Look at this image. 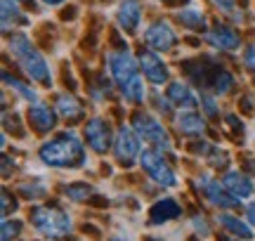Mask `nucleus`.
I'll use <instances>...</instances> for the list:
<instances>
[{"instance_id":"1","label":"nucleus","mask_w":255,"mask_h":241,"mask_svg":"<svg viewBox=\"0 0 255 241\" xmlns=\"http://www.w3.org/2000/svg\"><path fill=\"white\" fill-rule=\"evenodd\" d=\"M107 66H109L114 83L121 88V93H123L128 102L137 104L144 100V78L139 76V64L130 52H126V50L109 52L107 55Z\"/></svg>"},{"instance_id":"2","label":"nucleus","mask_w":255,"mask_h":241,"mask_svg":"<svg viewBox=\"0 0 255 241\" xmlns=\"http://www.w3.org/2000/svg\"><path fill=\"white\" fill-rule=\"evenodd\" d=\"M7 50L36 83H50V78H52L50 64L45 62V57L31 45V40L24 33H12L7 38Z\"/></svg>"},{"instance_id":"3","label":"nucleus","mask_w":255,"mask_h":241,"mask_svg":"<svg viewBox=\"0 0 255 241\" xmlns=\"http://www.w3.org/2000/svg\"><path fill=\"white\" fill-rule=\"evenodd\" d=\"M38 156L47 166H78L83 161V144L73 132H69L52 142H45L38 151Z\"/></svg>"},{"instance_id":"4","label":"nucleus","mask_w":255,"mask_h":241,"mask_svg":"<svg viewBox=\"0 0 255 241\" xmlns=\"http://www.w3.org/2000/svg\"><path fill=\"white\" fill-rule=\"evenodd\" d=\"M31 223H33L38 232L45 234V237H64L71 230V218L62 213L59 208H50V206L36 208L31 213Z\"/></svg>"},{"instance_id":"5","label":"nucleus","mask_w":255,"mask_h":241,"mask_svg":"<svg viewBox=\"0 0 255 241\" xmlns=\"http://www.w3.org/2000/svg\"><path fill=\"white\" fill-rule=\"evenodd\" d=\"M139 166H142V170L154 180L156 185H161V187L177 185V177H175L173 168L168 166L163 161V156H161L158 151H154V149H144V151L139 154Z\"/></svg>"},{"instance_id":"6","label":"nucleus","mask_w":255,"mask_h":241,"mask_svg":"<svg viewBox=\"0 0 255 241\" xmlns=\"http://www.w3.org/2000/svg\"><path fill=\"white\" fill-rule=\"evenodd\" d=\"M135 132L139 135V139L149 142V144L154 149H158V151H170V147H173L170 135L165 132V128L161 125V120H156L154 116L139 114L135 119Z\"/></svg>"},{"instance_id":"7","label":"nucleus","mask_w":255,"mask_h":241,"mask_svg":"<svg viewBox=\"0 0 255 241\" xmlns=\"http://www.w3.org/2000/svg\"><path fill=\"white\" fill-rule=\"evenodd\" d=\"M114 151H116L119 161H126V163H130L132 158H139V154H142L139 135L132 128L121 125L119 132H116V139H114Z\"/></svg>"},{"instance_id":"8","label":"nucleus","mask_w":255,"mask_h":241,"mask_svg":"<svg viewBox=\"0 0 255 241\" xmlns=\"http://www.w3.org/2000/svg\"><path fill=\"white\" fill-rule=\"evenodd\" d=\"M196 185H199V189L206 194V199H208L213 206H220V208H229V206L237 204V199H229V192L225 189V187H220V182L215 180V177L210 175H201L199 180H196Z\"/></svg>"},{"instance_id":"9","label":"nucleus","mask_w":255,"mask_h":241,"mask_svg":"<svg viewBox=\"0 0 255 241\" xmlns=\"http://www.w3.org/2000/svg\"><path fill=\"white\" fill-rule=\"evenodd\" d=\"M175 31L165 21H156L144 31V40L151 50H170L175 45Z\"/></svg>"},{"instance_id":"10","label":"nucleus","mask_w":255,"mask_h":241,"mask_svg":"<svg viewBox=\"0 0 255 241\" xmlns=\"http://www.w3.org/2000/svg\"><path fill=\"white\" fill-rule=\"evenodd\" d=\"M137 62H139V69L144 71V78L149 81V83L163 85L165 81H168V69H165V64L158 59V55H154L151 50L142 52Z\"/></svg>"},{"instance_id":"11","label":"nucleus","mask_w":255,"mask_h":241,"mask_svg":"<svg viewBox=\"0 0 255 241\" xmlns=\"http://www.w3.org/2000/svg\"><path fill=\"white\" fill-rule=\"evenodd\" d=\"M85 137H88V144H90L95 151H100V154H104L111 144L109 125L102 119H92L90 123L85 125Z\"/></svg>"},{"instance_id":"12","label":"nucleus","mask_w":255,"mask_h":241,"mask_svg":"<svg viewBox=\"0 0 255 241\" xmlns=\"http://www.w3.org/2000/svg\"><path fill=\"white\" fill-rule=\"evenodd\" d=\"M139 17H142V7H139V0H121L119 9H116V21L119 26L128 33H132L139 26Z\"/></svg>"},{"instance_id":"13","label":"nucleus","mask_w":255,"mask_h":241,"mask_svg":"<svg viewBox=\"0 0 255 241\" xmlns=\"http://www.w3.org/2000/svg\"><path fill=\"white\" fill-rule=\"evenodd\" d=\"M222 187H225V189H227L237 201H244V199H248V196L253 194V185H251V180H248L246 175L237 173V170H229L227 175L222 177Z\"/></svg>"},{"instance_id":"14","label":"nucleus","mask_w":255,"mask_h":241,"mask_svg":"<svg viewBox=\"0 0 255 241\" xmlns=\"http://www.w3.org/2000/svg\"><path fill=\"white\" fill-rule=\"evenodd\" d=\"M168 102L177 104V107H182V109H194V107L199 104V97H196V93H194L187 83L175 81V83L168 85Z\"/></svg>"},{"instance_id":"15","label":"nucleus","mask_w":255,"mask_h":241,"mask_svg":"<svg viewBox=\"0 0 255 241\" xmlns=\"http://www.w3.org/2000/svg\"><path fill=\"white\" fill-rule=\"evenodd\" d=\"M28 119H31V123H33L38 130H43V132H45V130H52L57 123L55 112L43 102H33L28 107Z\"/></svg>"},{"instance_id":"16","label":"nucleus","mask_w":255,"mask_h":241,"mask_svg":"<svg viewBox=\"0 0 255 241\" xmlns=\"http://www.w3.org/2000/svg\"><path fill=\"white\" fill-rule=\"evenodd\" d=\"M208 43L218 50H237L239 47V36L227 26H215L213 31H208Z\"/></svg>"},{"instance_id":"17","label":"nucleus","mask_w":255,"mask_h":241,"mask_svg":"<svg viewBox=\"0 0 255 241\" xmlns=\"http://www.w3.org/2000/svg\"><path fill=\"white\" fill-rule=\"evenodd\" d=\"M218 223L227 230V232H232L234 237H239V239H253L255 234L253 230L248 227L244 220H239L237 215H229V213H220L218 215Z\"/></svg>"},{"instance_id":"18","label":"nucleus","mask_w":255,"mask_h":241,"mask_svg":"<svg viewBox=\"0 0 255 241\" xmlns=\"http://www.w3.org/2000/svg\"><path fill=\"white\" fill-rule=\"evenodd\" d=\"M177 128L184 135H201V132H206V123H203V119H201L199 114L187 109V112H182L177 116Z\"/></svg>"},{"instance_id":"19","label":"nucleus","mask_w":255,"mask_h":241,"mask_svg":"<svg viewBox=\"0 0 255 241\" xmlns=\"http://www.w3.org/2000/svg\"><path fill=\"white\" fill-rule=\"evenodd\" d=\"M177 19L182 21V26L191 28V31H201V28H206V17H203V12H201L199 7H194V5L180 9V12H177Z\"/></svg>"},{"instance_id":"20","label":"nucleus","mask_w":255,"mask_h":241,"mask_svg":"<svg viewBox=\"0 0 255 241\" xmlns=\"http://www.w3.org/2000/svg\"><path fill=\"white\" fill-rule=\"evenodd\" d=\"M57 112L62 114L64 119H78L81 116V102L76 100V97H71V95H59L57 97Z\"/></svg>"},{"instance_id":"21","label":"nucleus","mask_w":255,"mask_h":241,"mask_svg":"<svg viewBox=\"0 0 255 241\" xmlns=\"http://www.w3.org/2000/svg\"><path fill=\"white\" fill-rule=\"evenodd\" d=\"M175 215H180V208L175 206V201L165 199V201H158V204L151 208V220L154 223H161V220H170Z\"/></svg>"},{"instance_id":"22","label":"nucleus","mask_w":255,"mask_h":241,"mask_svg":"<svg viewBox=\"0 0 255 241\" xmlns=\"http://www.w3.org/2000/svg\"><path fill=\"white\" fill-rule=\"evenodd\" d=\"M17 21H24V14L14 0H2V28L7 31L9 24L14 26Z\"/></svg>"},{"instance_id":"23","label":"nucleus","mask_w":255,"mask_h":241,"mask_svg":"<svg viewBox=\"0 0 255 241\" xmlns=\"http://www.w3.org/2000/svg\"><path fill=\"white\" fill-rule=\"evenodd\" d=\"M2 81H5V83H7L9 88H12V90H17V93L21 95L24 100H28V102H38L36 90H31V88H28V85H24L21 81H17V78H12L9 74H2Z\"/></svg>"},{"instance_id":"24","label":"nucleus","mask_w":255,"mask_h":241,"mask_svg":"<svg viewBox=\"0 0 255 241\" xmlns=\"http://www.w3.org/2000/svg\"><path fill=\"white\" fill-rule=\"evenodd\" d=\"M232 85H234L232 74H227V71H220V74H215V83H213V88H215V93H218V95L229 93V90H232Z\"/></svg>"},{"instance_id":"25","label":"nucleus","mask_w":255,"mask_h":241,"mask_svg":"<svg viewBox=\"0 0 255 241\" xmlns=\"http://www.w3.org/2000/svg\"><path fill=\"white\" fill-rule=\"evenodd\" d=\"M213 2H215V7L220 12H225V14H229L234 19H241V14L237 12V0H213Z\"/></svg>"},{"instance_id":"26","label":"nucleus","mask_w":255,"mask_h":241,"mask_svg":"<svg viewBox=\"0 0 255 241\" xmlns=\"http://www.w3.org/2000/svg\"><path fill=\"white\" fill-rule=\"evenodd\" d=\"M88 194H90V187H88V185H71V187H66V196H71L73 201H83Z\"/></svg>"},{"instance_id":"27","label":"nucleus","mask_w":255,"mask_h":241,"mask_svg":"<svg viewBox=\"0 0 255 241\" xmlns=\"http://www.w3.org/2000/svg\"><path fill=\"white\" fill-rule=\"evenodd\" d=\"M19 227H21L19 223H5V225H2V241H9L12 237H17Z\"/></svg>"},{"instance_id":"28","label":"nucleus","mask_w":255,"mask_h":241,"mask_svg":"<svg viewBox=\"0 0 255 241\" xmlns=\"http://www.w3.org/2000/svg\"><path fill=\"white\" fill-rule=\"evenodd\" d=\"M244 64H246L248 69L255 74V45H251L246 50V55H244Z\"/></svg>"},{"instance_id":"29","label":"nucleus","mask_w":255,"mask_h":241,"mask_svg":"<svg viewBox=\"0 0 255 241\" xmlns=\"http://www.w3.org/2000/svg\"><path fill=\"white\" fill-rule=\"evenodd\" d=\"M201 104L206 107V112H208V114L218 112V107H215V102H213V97H203V102H201Z\"/></svg>"},{"instance_id":"30","label":"nucleus","mask_w":255,"mask_h":241,"mask_svg":"<svg viewBox=\"0 0 255 241\" xmlns=\"http://www.w3.org/2000/svg\"><path fill=\"white\" fill-rule=\"evenodd\" d=\"M248 223H251V225H255V204H251V206H248Z\"/></svg>"},{"instance_id":"31","label":"nucleus","mask_w":255,"mask_h":241,"mask_svg":"<svg viewBox=\"0 0 255 241\" xmlns=\"http://www.w3.org/2000/svg\"><path fill=\"white\" fill-rule=\"evenodd\" d=\"M45 5H59V2H64V0H43Z\"/></svg>"},{"instance_id":"32","label":"nucleus","mask_w":255,"mask_h":241,"mask_svg":"<svg viewBox=\"0 0 255 241\" xmlns=\"http://www.w3.org/2000/svg\"><path fill=\"white\" fill-rule=\"evenodd\" d=\"M111 241H121V239H111Z\"/></svg>"},{"instance_id":"33","label":"nucleus","mask_w":255,"mask_h":241,"mask_svg":"<svg viewBox=\"0 0 255 241\" xmlns=\"http://www.w3.org/2000/svg\"><path fill=\"white\" fill-rule=\"evenodd\" d=\"M165 2H170V0H165Z\"/></svg>"}]
</instances>
